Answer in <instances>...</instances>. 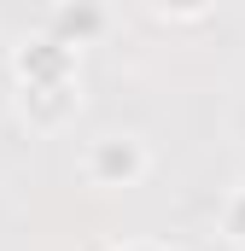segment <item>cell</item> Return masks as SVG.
Returning <instances> with one entry per match:
<instances>
[{
  "instance_id": "7a4b0ae2",
  "label": "cell",
  "mask_w": 245,
  "mask_h": 251,
  "mask_svg": "<svg viewBox=\"0 0 245 251\" xmlns=\"http://www.w3.org/2000/svg\"><path fill=\"white\" fill-rule=\"evenodd\" d=\"M12 76L18 88H59V82H82V53L64 47L53 35H35L24 47H12Z\"/></svg>"
},
{
  "instance_id": "5b68a950",
  "label": "cell",
  "mask_w": 245,
  "mask_h": 251,
  "mask_svg": "<svg viewBox=\"0 0 245 251\" xmlns=\"http://www.w3.org/2000/svg\"><path fill=\"white\" fill-rule=\"evenodd\" d=\"M222 234H228V246L245 251V181L222 199Z\"/></svg>"
},
{
  "instance_id": "277c9868",
  "label": "cell",
  "mask_w": 245,
  "mask_h": 251,
  "mask_svg": "<svg viewBox=\"0 0 245 251\" xmlns=\"http://www.w3.org/2000/svg\"><path fill=\"white\" fill-rule=\"evenodd\" d=\"M82 111V82H59V88H18V117L29 128H64Z\"/></svg>"
},
{
  "instance_id": "6da1fadb",
  "label": "cell",
  "mask_w": 245,
  "mask_h": 251,
  "mask_svg": "<svg viewBox=\"0 0 245 251\" xmlns=\"http://www.w3.org/2000/svg\"><path fill=\"white\" fill-rule=\"evenodd\" d=\"M82 176L99 193H128V187H140L152 176V152H146L140 134H99L82 152Z\"/></svg>"
},
{
  "instance_id": "52a82bcc",
  "label": "cell",
  "mask_w": 245,
  "mask_h": 251,
  "mask_svg": "<svg viewBox=\"0 0 245 251\" xmlns=\"http://www.w3.org/2000/svg\"><path fill=\"white\" fill-rule=\"evenodd\" d=\"M111 251H170V246H158V240H122V246H111Z\"/></svg>"
},
{
  "instance_id": "3957f363",
  "label": "cell",
  "mask_w": 245,
  "mask_h": 251,
  "mask_svg": "<svg viewBox=\"0 0 245 251\" xmlns=\"http://www.w3.org/2000/svg\"><path fill=\"white\" fill-rule=\"evenodd\" d=\"M47 35L64 41V47H76V53H82V47H99V41L111 35V12H105V0H59Z\"/></svg>"
},
{
  "instance_id": "8992f818",
  "label": "cell",
  "mask_w": 245,
  "mask_h": 251,
  "mask_svg": "<svg viewBox=\"0 0 245 251\" xmlns=\"http://www.w3.org/2000/svg\"><path fill=\"white\" fill-rule=\"evenodd\" d=\"M152 6H158L164 18H175V24H193V18H204L216 0H152Z\"/></svg>"
}]
</instances>
